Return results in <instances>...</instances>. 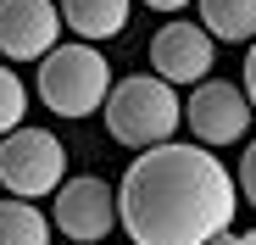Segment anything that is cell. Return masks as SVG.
<instances>
[{"instance_id":"obj_1","label":"cell","mask_w":256,"mask_h":245,"mask_svg":"<svg viewBox=\"0 0 256 245\" xmlns=\"http://www.w3.org/2000/svg\"><path fill=\"white\" fill-rule=\"evenodd\" d=\"M240 184L212 145L162 140L128 162L117 184V223L134 245H206L234 228Z\"/></svg>"},{"instance_id":"obj_2","label":"cell","mask_w":256,"mask_h":245,"mask_svg":"<svg viewBox=\"0 0 256 245\" xmlns=\"http://www.w3.org/2000/svg\"><path fill=\"white\" fill-rule=\"evenodd\" d=\"M106 134L128 150H150L162 140H173V128L184 122V106H178V84H167L162 72H134L122 78V84H112L106 106Z\"/></svg>"},{"instance_id":"obj_3","label":"cell","mask_w":256,"mask_h":245,"mask_svg":"<svg viewBox=\"0 0 256 245\" xmlns=\"http://www.w3.org/2000/svg\"><path fill=\"white\" fill-rule=\"evenodd\" d=\"M112 95V62L90 45V39H72L56 45L50 56H39V106L56 117H90L100 112Z\"/></svg>"},{"instance_id":"obj_4","label":"cell","mask_w":256,"mask_h":245,"mask_svg":"<svg viewBox=\"0 0 256 245\" xmlns=\"http://www.w3.org/2000/svg\"><path fill=\"white\" fill-rule=\"evenodd\" d=\"M67 178V150L50 128H28L17 122L12 134H0V184L22 200H39V195H56Z\"/></svg>"},{"instance_id":"obj_5","label":"cell","mask_w":256,"mask_h":245,"mask_svg":"<svg viewBox=\"0 0 256 245\" xmlns=\"http://www.w3.org/2000/svg\"><path fill=\"white\" fill-rule=\"evenodd\" d=\"M56 228L78 245H100L112 228H117V190L95 173H84V178H62L56 190V206H50Z\"/></svg>"},{"instance_id":"obj_6","label":"cell","mask_w":256,"mask_h":245,"mask_svg":"<svg viewBox=\"0 0 256 245\" xmlns=\"http://www.w3.org/2000/svg\"><path fill=\"white\" fill-rule=\"evenodd\" d=\"M184 122L200 145H234L250 128V95L245 84H223V78H200L195 95L184 100Z\"/></svg>"},{"instance_id":"obj_7","label":"cell","mask_w":256,"mask_h":245,"mask_svg":"<svg viewBox=\"0 0 256 245\" xmlns=\"http://www.w3.org/2000/svg\"><path fill=\"white\" fill-rule=\"evenodd\" d=\"M62 6L56 0H0V56L6 62H39L62 45Z\"/></svg>"},{"instance_id":"obj_8","label":"cell","mask_w":256,"mask_h":245,"mask_svg":"<svg viewBox=\"0 0 256 245\" xmlns=\"http://www.w3.org/2000/svg\"><path fill=\"white\" fill-rule=\"evenodd\" d=\"M212 56H218V39H212L200 22H167L150 39V72H162L167 84H200L212 72Z\"/></svg>"},{"instance_id":"obj_9","label":"cell","mask_w":256,"mask_h":245,"mask_svg":"<svg viewBox=\"0 0 256 245\" xmlns=\"http://www.w3.org/2000/svg\"><path fill=\"white\" fill-rule=\"evenodd\" d=\"M56 6H62L67 34L90 39V45H100V39L128 28V0H56Z\"/></svg>"},{"instance_id":"obj_10","label":"cell","mask_w":256,"mask_h":245,"mask_svg":"<svg viewBox=\"0 0 256 245\" xmlns=\"http://www.w3.org/2000/svg\"><path fill=\"white\" fill-rule=\"evenodd\" d=\"M200 28L218 45H250L256 39V0H200Z\"/></svg>"},{"instance_id":"obj_11","label":"cell","mask_w":256,"mask_h":245,"mask_svg":"<svg viewBox=\"0 0 256 245\" xmlns=\"http://www.w3.org/2000/svg\"><path fill=\"white\" fill-rule=\"evenodd\" d=\"M0 245H50V218L28 206L22 195L0 200Z\"/></svg>"},{"instance_id":"obj_12","label":"cell","mask_w":256,"mask_h":245,"mask_svg":"<svg viewBox=\"0 0 256 245\" xmlns=\"http://www.w3.org/2000/svg\"><path fill=\"white\" fill-rule=\"evenodd\" d=\"M22 117H28V84L12 67H0V134H12Z\"/></svg>"},{"instance_id":"obj_13","label":"cell","mask_w":256,"mask_h":245,"mask_svg":"<svg viewBox=\"0 0 256 245\" xmlns=\"http://www.w3.org/2000/svg\"><path fill=\"white\" fill-rule=\"evenodd\" d=\"M234 184H240V195H245V206H256V140H250V145H245V156H240Z\"/></svg>"},{"instance_id":"obj_14","label":"cell","mask_w":256,"mask_h":245,"mask_svg":"<svg viewBox=\"0 0 256 245\" xmlns=\"http://www.w3.org/2000/svg\"><path fill=\"white\" fill-rule=\"evenodd\" d=\"M245 95H250V112H256V39L245 45Z\"/></svg>"},{"instance_id":"obj_15","label":"cell","mask_w":256,"mask_h":245,"mask_svg":"<svg viewBox=\"0 0 256 245\" xmlns=\"http://www.w3.org/2000/svg\"><path fill=\"white\" fill-rule=\"evenodd\" d=\"M206 245H256V228H223L218 240H206Z\"/></svg>"},{"instance_id":"obj_16","label":"cell","mask_w":256,"mask_h":245,"mask_svg":"<svg viewBox=\"0 0 256 245\" xmlns=\"http://www.w3.org/2000/svg\"><path fill=\"white\" fill-rule=\"evenodd\" d=\"M145 6H150V12H167V17H173V12H184V6H190V0H145Z\"/></svg>"}]
</instances>
